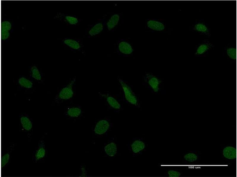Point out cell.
<instances>
[{"label": "cell", "mask_w": 237, "mask_h": 177, "mask_svg": "<svg viewBox=\"0 0 237 177\" xmlns=\"http://www.w3.org/2000/svg\"><path fill=\"white\" fill-rule=\"evenodd\" d=\"M105 27V20L103 16L97 21L88 25L85 30L84 36L87 38L97 36L104 31Z\"/></svg>", "instance_id": "6da1fadb"}, {"label": "cell", "mask_w": 237, "mask_h": 177, "mask_svg": "<svg viewBox=\"0 0 237 177\" xmlns=\"http://www.w3.org/2000/svg\"><path fill=\"white\" fill-rule=\"evenodd\" d=\"M47 155V150L43 137L39 141L32 155V159L33 163H38L44 160Z\"/></svg>", "instance_id": "7a4b0ae2"}, {"label": "cell", "mask_w": 237, "mask_h": 177, "mask_svg": "<svg viewBox=\"0 0 237 177\" xmlns=\"http://www.w3.org/2000/svg\"><path fill=\"white\" fill-rule=\"evenodd\" d=\"M19 125L20 131L31 138L33 128V122L31 118L26 115H21L19 118Z\"/></svg>", "instance_id": "3957f363"}, {"label": "cell", "mask_w": 237, "mask_h": 177, "mask_svg": "<svg viewBox=\"0 0 237 177\" xmlns=\"http://www.w3.org/2000/svg\"><path fill=\"white\" fill-rule=\"evenodd\" d=\"M103 17L105 20V26L107 30L112 32L117 27L121 19V15L118 13L106 14Z\"/></svg>", "instance_id": "277c9868"}, {"label": "cell", "mask_w": 237, "mask_h": 177, "mask_svg": "<svg viewBox=\"0 0 237 177\" xmlns=\"http://www.w3.org/2000/svg\"><path fill=\"white\" fill-rule=\"evenodd\" d=\"M63 43L74 52L85 53L84 46L81 39L75 38H67L63 40Z\"/></svg>", "instance_id": "5b68a950"}, {"label": "cell", "mask_w": 237, "mask_h": 177, "mask_svg": "<svg viewBox=\"0 0 237 177\" xmlns=\"http://www.w3.org/2000/svg\"><path fill=\"white\" fill-rule=\"evenodd\" d=\"M190 29L208 37H211L210 29L208 25L203 21H197L191 26Z\"/></svg>", "instance_id": "8992f818"}, {"label": "cell", "mask_w": 237, "mask_h": 177, "mask_svg": "<svg viewBox=\"0 0 237 177\" xmlns=\"http://www.w3.org/2000/svg\"><path fill=\"white\" fill-rule=\"evenodd\" d=\"M214 47V45L209 40H204L196 46L195 55L197 56L203 55L207 53Z\"/></svg>", "instance_id": "52a82bcc"}, {"label": "cell", "mask_w": 237, "mask_h": 177, "mask_svg": "<svg viewBox=\"0 0 237 177\" xmlns=\"http://www.w3.org/2000/svg\"><path fill=\"white\" fill-rule=\"evenodd\" d=\"M15 147L14 143L10 144L1 155V173L10 162L12 153Z\"/></svg>", "instance_id": "ba28073f"}, {"label": "cell", "mask_w": 237, "mask_h": 177, "mask_svg": "<svg viewBox=\"0 0 237 177\" xmlns=\"http://www.w3.org/2000/svg\"><path fill=\"white\" fill-rule=\"evenodd\" d=\"M114 47V51L125 55H130L134 51L131 45L129 43L122 40L118 41Z\"/></svg>", "instance_id": "9c48e42d"}, {"label": "cell", "mask_w": 237, "mask_h": 177, "mask_svg": "<svg viewBox=\"0 0 237 177\" xmlns=\"http://www.w3.org/2000/svg\"><path fill=\"white\" fill-rule=\"evenodd\" d=\"M123 90L126 100L130 104L136 105L137 103V99L130 87L122 80H118Z\"/></svg>", "instance_id": "30bf717a"}, {"label": "cell", "mask_w": 237, "mask_h": 177, "mask_svg": "<svg viewBox=\"0 0 237 177\" xmlns=\"http://www.w3.org/2000/svg\"><path fill=\"white\" fill-rule=\"evenodd\" d=\"M75 81V78H74L66 86L61 90L58 94V97L60 99L67 100L73 97L74 94L73 86Z\"/></svg>", "instance_id": "8fae6325"}, {"label": "cell", "mask_w": 237, "mask_h": 177, "mask_svg": "<svg viewBox=\"0 0 237 177\" xmlns=\"http://www.w3.org/2000/svg\"><path fill=\"white\" fill-rule=\"evenodd\" d=\"M110 126V124L107 120L105 119L100 120L97 123L94 129V132L97 134L102 135L108 130Z\"/></svg>", "instance_id": "7c38bea8"}, {"label": "cell", "mask_w": 237, "mask_h": 177, "mask_svg": "<svg viewBox=\"0 0 237 177\" xmlns=\"http://www.w3.org/2000/svg\"><path fill=\"white\" fill-rule=\"evenodd\" d=\"M146 25L150 29L156 31H162L165 27V25L162 22L153 19L148 20L146 23Z\"/></svg>", "instance_id": "4fadbf2b"}, {"label": "cell", "mask_w": 237, "mask_h": 177, "mask_svg": "<svg viewBox=\"0 0 237 177\" xmlns=\"http://www.w3.org/2000/svg\"><path fill=\"white\" fill-rule=\"evenodd\" d=\"M147 81L153 91L157 92L159 90L160 81L156 77L152 75L147 74L146 75Z\"/></svg>", "instance_id": "5bb4252c"}, {"label": "cell", "mask_w": 237, "mask_h": 177, "mask_svg": "<svg viewBox=\"0 0 237 177\" xmlns=\"http://www.w3.org/2000/svg\"><path fill=\"white\" fill-rule=\"evenodd\" d=\"M223 154L224 157L229 159H233L236 157V150L231 146L225 147L223 150Z\"/></svg>", "instance_id": "9a60e30c"}, {"label": "cell", "mask_w": 237, "mask_h": 177, "mask_svg": "<svg viewBox=\"0 0 237 177\" xmlns=\"http://www.w3.org/2000/svg\"><path fill=\"white\" fill-rule=\"evenodd\" d=\"M225 53L228 57L230 59L235 60L237 58L236 48L235 46L229 45L225 48Z\"/></svg>", "instance_id": "2e32d148"}, {"label": "cell", "mask_w": 237, "mask_h": 177, "mask_svg": "<svg viewBox=\"0 0 237 177\" xmlns=\"http://www.w3.org/2000/svg\"><path fill=\"white\" fill-rule=\"evenodd\" d=\"M106 153L111 157L114 156L117 152L116 145L114 142H111L107 145L104 148Z\"/></svg>", "instance_id": "e0dca14e"}, {"label": "cell", "mask_w": 237, "mask_h": 177, "mask_svg": "<svg viewBox=\"0 0 237 177\" xmlns=\"http://www.w3.org/2000/svg\"><path fill=\"white\" fill-rule=\"evenodd\" d=\"M132 151L135 153L143 150L145 147L144 143L142 141L137 140L134 141L131 145Z\"/></svg>", "instance_id": "ac0fdd59"}, {"label": "cell", "mask_w": 237, "mask_h": 177, "mask_svg": "<svg viewBox=\"0 0 237 177\" xmlns=\"http://www.w3.org/2000/svg\"><path fill=\"white\" fill-rule=\"evenodd\" d=\"M18 83L21 86L26 88H31L33 86L32 82L24 77L19 78Z\"/></svg>", "instance_id": "d6986e66"}, {"label": "cell", "mask_w": 237, "mask_h": 177, "mask_svg": "<svg viewBox=\"0 0 237 177\" xmlns=\"http://www.w3.org/2000/svg\"><path fill=\"white\" fill-rule=\"evenodd\" d=\"M81 113L80 108L78 107H72L69 108L67 112V114L71 117H77Z\"/></svg>", "instance_id": "ffe728a7"}, {"label": "cell", "mask_w": 237, "mask_h": 177, "mask_svg": "<svg viewBox=\"0 0 237 177\" xmlns=\"http://www.w3.org/2000/svg\"><path fill=\"white\" fill-rule=\"evenodd\" d=\"M106 100L109 105L112 108L115 109H119L121 108V105L118 101L114 97L109 96L106 97Z\"/></svg>", "instance_id": "44dd1931"}, {"label": "cell", "mask_w": 237, "mask_h": 177, "mask_svg": "<svg viewBox=\"0 0 237 177\" xmlns=\"http://www.w3.org/2000/svg\"><path fill=\"white\" fill-rule=\"evenodd\" d=\"M31 72L32 76L37 81L41 80V76L38 68L35 66H32L31 68Z\"/></svg>", "instance_id": "7402d4cb"}, {"label": "cell", "mask_w": 237, "mask_h": 177, "mask_svg": "<svg viewBox=\"0 0 237 177\" xmlns=\"http://www.w3.org/2000/svg\"><path fill=\"white\" fill-rule=\"evenodd\" d=\"M184 158L187 161L193 162L197 159L198 157L194 153H190L185 155L184 156Z\"/></svg>", "instance_id": "603a6c76"}, {"label": "cell", "mask_w": 237, "mask_h": 177, "mask_svg": "<svg viewBox=\"0 0 237 177\" xmlns=\"http://www.w3.org/2000/svg\"><path fill=\"white\" fill-rule=\"evenodd\" d=\"M12 27L11 23L7 21L2 22L1 24V31H9Z\"/></svg>", "instance_id": "cb8c5ba5"}, {"label": "cell", "mask_w": 237, "mask_h": 177, "mask_svg": "<svg viewBox=\"0 0 237 177\" xmlns=\"http://www.w3.org/2000/svg\"><path fill=\"white\" fill-rule=\"evenodd\" d=\"M167 173L169 177H179L181 175L180 172L174 170L169 171Z\"/></svg>", "instance_id": "d4e9b609"}, {"label": "cell", "mask_w": 237, "mask_h": 177, "mask_svg": "<svg viewBox=\"0 0 237 177\" xmlns=\"http://www.w3.org/2000/svg\"><path fill=\"white\" fill-rule=\"evenodd\" d=\"M10 33L8 31H1V39L2 40H5L9 37Z\"/></svg>", "instance_id": "484cf974"}]
</instances>
